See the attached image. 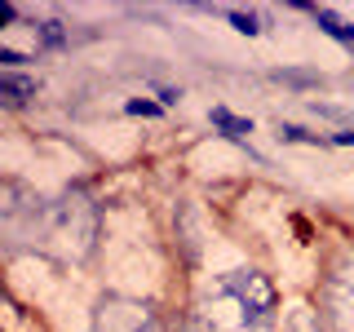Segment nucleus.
<instances>
[{
  "mask_svg": "<svg viewBox=\"0 0 354 332\" xmlns=\"http://www.w3.org/2000/svg\"><path fill=\"white\" fill-rule=\"evenodd\" d=\"M324 315L337 332H354V257L332 266L324 284Z\"/></svg>",
  "mask_w": 354,
  "mask_h": 332,
  "instance_id": "4",
  "label": "nucleus"
},
{
  "mask_svg": "<svg viewBox=\"0 0 354 332\" xmlns=\"http://www.w3.org/2000/svg\"><path fill=\"white\" fill-rule=\"evenodd\" d=\"M129 111H133V116H160V107H155V102H142V98H133Z\"/></svg>",
  "mask_w": 354,
  "mask_h": 332,
  "instance_id": "11",
  "label": "nucleus"
},
{
  "mask_svg": "<svg viewBox=\"0 0 354 332\" xmlns=\"http://www.w3.org/2000/svg\"><path fill=\"white\" fill-rule=\"evenodd\" d=\"M337 142L341 147H354V133H337Z\"/></svg>",
  "mask_w": 354,
  "mask_h": 332,
  "instance_id": "12",
  "label": "nucleus"
},
{
  "mask_svg": "<svg viewBox=\"0 0 354 332\" xmlns=\"http://www.w3.org/2000/svg\"><path fill=\"white\" fill-rule=\"evenodd\" d=\"M177 332H186V328H177Z\"/></svg>",
  "mask_w": 354,
  "mask_h": 332,
  "instance_id": "13",
  "label": "nucleus"
},
{
  "mask_svg": "<svg viewBox=\"0 0 354 332\" xmlns=\"http://www.w3.org/2000/svg\"><path fill=\"white\" fill-rule=\"evenodd\" d=\"M93 332H160V319H155V310L147 302L111 293L93 310Z\"/></svg>",
  "mask_w": 354,
  "mask_h": 332,
  "instance_id": "3",
  "label": "nucleus"
},
{
  "mask_svg": "<svg viewBox=\"0 0 354 332\" xmlns=\"http://www.w3.org/2000/svg\"><path fill=\"white\" fill-rule=\"evenodd\" d=\"M217 14L230 18V22H235V31H243V36H257V31H261V18L257 14H243V9H217Z\"/></svg>",
  "mask_w": 354,
  "mask_h": 332,
  "instance_id": "8",
  "label": "nucleus"
},
{
  "mask_svg": "<svg viewBox=\"0 0 354 332\" xmlns=\"http://www.w3.org/2000/svg\"><path fill=\"white\" fill-rule=\"evenodd\" d=\"M310 14H315V22L328 31V36H337L341 44H354V27H350V22H341L332 9H310Z\"/></svg>",
  "mask_w": 354,
  "mask_h": 332,
  "instance_id": "6",
  "label": "nucleus"
},
{
  "mask_svg": "<svg viewBox=\"0 0 354 332\" xmlns=\"http://www.w3.org/2000/svg\"><path fill=\"white\" fill-rule=\"evenodd\" d=\"M213 124H217V129H226V138H235L239 147H248V142H243V133H252L248 120H235L226 107H217V111H213Z\"/></svg>",
  "mask_w": 354,
  "mask_h": 332,
  "instance_id": "7",
  "label": "nucleus"
},
{
  "mask_svg": "<svg viewBox=\"0 0 354 332\" xmlns=\"http://www.w3.org/2000/svg\"><path fill=\"white\" fill-rule=\"evenodd\" d=\"M274 80H288V84H319V75H306V71H274Z\"/></svg>",
  "mask_w": 354,
  "mask_h": 332,
  "instance_id": "10",
  "label": "nucleus"
},
{
  "mask_svg": "<svg viewBox=\"0 0 354 332\" xmlns=\"http://www.w3.org/2000/svg\"><path fill=\"white\" fill-rule=\"evenodd\" d=\"M279 138L283 142H315V147H324L319 133H306V129H297V124H279Z\"/></svg>",
  "mask_w": 354,
  "mask_h": 332,
  "instance_id": "9",
  "label": "nucleus"
},
{
  "mask_svg": "<svg viewBox=\"0 0 354 332\" xmlns=\"http://www.w3.org/2000/svg\"><path fill=\"white\" fill-rule=\"evenodd\" d=\"M44 217V243H49L53 252H62V257L80 261L93 252V239H97V204L80 191L53 199V204L40 208Z\"/></svg>",
  "mask_w": 354,
  "mask_h": 332,
  "instance_id": "2",
  "label": "nucleus"
},
{
  "mask_svg": "<svg viewBox=\"0 0 354 332\" xmlns=\"http://www.w3.org/2000/svg\"><path fill=\"white\" fill-rule=\"evenodd\" d=\"M31 93H36V80H27V75H14V71H5V75H0V98H5L9 107L27 102Z\"/></svg>",
  "mask_w": 354,
  "mask_h": 332,
  "instance_id": "5",
  "label": "nucleus"
},
{
  "mask_svg": "<svg viewBox=\"0 0 354 332\" xmlns=\"http://www.w3.org/2000/svg\"><path fill=\"white\" fill-rule=\"evenodd\" d=\"M279 293L261 270H226L213 293L199 302V328L204 332H261L274 319Z\"/></svg>",
  "mask_w": 354,
  "mask_h": 332,
  "instance_id": "1",
  "label": "nucleus"
}]
</instances>
